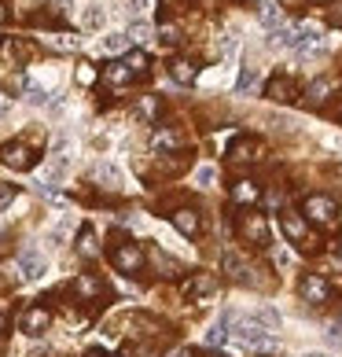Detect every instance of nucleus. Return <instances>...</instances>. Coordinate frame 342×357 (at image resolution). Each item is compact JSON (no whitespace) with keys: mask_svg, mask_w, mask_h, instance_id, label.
Listing matches in <instances>:
<instances>
[{"mask_svg":"<svg viewBox=\"0 0 342 357\" xmlns=\"http://www.w3.org/2000/svg\"><path fill=\"white\" fill-rule=\"evenodd\" d=\"M235 339H240L247 350H258V354H269V357H280V354H283L280 342L261 332V324H254V321H240V328H235Z\"/></svg>","mask_w":342,"mask_h":357,"instance_id":"nucleus-1","label":"nucleus"},{"mask_svg":"<svg viewBox=\"0 0 342 357\" xmlns=\"http://www.w3.org/2000/svg\"><path fill=\"white\" fill-rule=\"evenodd\" d=\"M240 240L243 243H254V247H269V221L258 214V210H247V214H240Z\"/></svg>","mask_w":342,"mask_h":357,"instance_id":"nucleus-2","label":"nucleus"},{"mask_svg":"<svg viewBox=\"0 0 342 357\" xmlns=\"http://www.w3.org/2000/svg\"><path fill=\"white\" fill-rule=\"evenodd\" d=\"M280 229H283L287 240L298 243L302 250H317V240L309 236V229H306V218H302V214H291V210H283V214H280Z\"/></svg>","mask_w":342,"mask_h":357,"instance_id":"nucleus-3","label":"nucleus"},{"mask_svg":"<svg viewBox=\"0 0 342 357\" xmlns=\"http://www.w3.org/2000/svg\"><path fill=\"white\" fill-rule=\"evenodd\" d=\"M302 214H306L309 221H317V225H332L339 218V206L332 195H309L306 206H302Z\"/></svg>","mask_w":342,"mask_h":357,"instance_id":"nucleus-4","label":"nucleus"},{"mask_svg":"<svg viewBox=\"0 0 342 357\" xmlns=\"http://www.w3.org/2000/svg\"><path fill=\"white\" fill-rule=\"evenodd\" d=\"M111 261H114L118 273H140V266H143V250H140L137 243H118V247L111 250Z\"/></svg>","mask_w":342,"mask_h":357,"instance_id":"nucleus-5","label":"nucleus"},{"mask_svg":"<svg viewBox=\"0 0 342 357\" xmlns=\"http://www.w3.org/2000/svg\"><path fill=\"white\" fill-rule=\"evenodd\" d=\"M19 273H22V280H41V276L48 273V261H45L41 250L26 247L22 255H19Z\"/></svg>","mask_w":342,"mask_h":357,"instance_id":"nucleus-6","label":"nucleus"},{"mask_svg":"<svg viewBox=\"0 0 342 357\" xmlns=\"http://www.w3.org/2000/svg\"><path fill=\"white\" fill-rule=\"evenodd\" d=\"M298 291H302V298L306 302H327L332 298V284L324 280V276H317V273H309V276H302V284H298Z\"/></svg>","mask_w":342,"mask_h":357,"instance_id":"nucleus-7","label":"nucleus"},{"mask_svg":"<svg viewBox=\"0 0 342 357\" xmlns=\"http://www.w3.org/2000/svg\"><path fill=\"white\" fill-rule=\"evenodd\" d=\"M0 162L11 166V169H30L33 166V151L26 144H4L0 148Z\"/></svg>","mask_w":342,"mask_h":357,"instance_id":"nucleus-8","label":"nucleus"},{"mask_svg":"<svg viewBox=\"0 0 342 357\" xmlns=\"http://www.w3.org/2000/svg\"><path fill=\"white\" fill-rule=\"evenodd\" d=\"M48 324H52V313L41 310V306H30V310L22 313V332H26V335H41Z\"/></svg>","mask_w":342,"mask_h":357,"instance_id":"nucleus-9","label":"nucleus"},{"mask_svg":"<svg viewBox=\"0 0 342 357\" xmlns=\"http://www.w3.org/2000/svg\"><path fill=\"white\" fill-rule=\"evenodd\" d=\"M228 158H232V162H254V158H258V144L251 137H235L228 144Z\"/></svg>","mask_w":342,"mask_h":357,"instance_id":"nucleus-10","label":"nucleus"},{"mask_svg":"<svg viewBox=\"0 0 342 357\" xmlns=\"http://www.w3.org/2000/svg\"><path fill=\"white\" fill-rule=\"evenodd\" d=\"M173 225H177V232H180V236H199V214H195L192 206L173 210Z\"/></svg>","mask_w":342,"mask_h":357,"instance_id":"nucleus-11","label":"nucleus"},{"mask_svg":"<svg viewBox=\"0 0 342 357\" xmlns=\"http://www.w3.org/2000/svg\"><path fill=\"white\" fill-rule=\"evenodd\" d=\"M214 287H217L214 276L199 273V276H192V280L184 284V295H188V298H206V295H214Z\"/></svg>","mask_w":342,"mask_h":357,"instance_id":"nucleus-12","label":"nucleus"},{"mask_svg":"<svg viewBox=\"0 0 342 357\" xmlns=\"http://www.w3.org/2000/svg\"><path fill=\"white\" fill-rule=\"evenodd\" d=\"M258 184L254 181H235V188H232V203L235 206H254L258 203Z\"/></svg>","mask_w":342,"mask_h":357,"instance_id":"nucleus-13","label":"nucleus"},{"mask_svg":"<svg viewBox=\"0 0 342 357\" xmlns=\"http://www.w3.org/2000/svg\"><path fill=\"white\" fill-rule=\"evenodd\" d=\"M151 148L155 151H177L180 148V133H177V129H155V137H151Z\"/></svg>","mask_w":342,"mask_h":357,"instance_id":"nucleus-14","label":"nucleus"},{"mask_svg":"<svg viewBox=\"0 0 342 357\" xmlns=\"http://www.w3.org/2000/svg\"><path fill=\"white\" fill-rule=\"evenodd\" d=\"M265 92H269V100H276V103L295 100V85H291V77H272Z\"/></svg>","mask_w":342,"mask_h":357,"instance_id":"nucleus-15","label":"nucleus"},{"mask_svg":"<svg viewBox=\"0 0 342 357\" xmlns=\"http://www.w3.org/2000/svg\"><path fill=\"white\" fill-rule=\"evenodd\" d=\"M169 74H173V82L192 85L195 74H199V67H195V63H188V59H173V63H169Z\"/></svg>","mask_w":342,"mask_h":357,"instance_id":"nucleus-16","label":"nucleus"},{"mask_svg":"<svg viewBox=\"0 0 342 357\" xmlns=\"http://www.w3.org/2000/svg\"><path fill=\"white\" fill-rule=\"evenodd\" d=\"M221 266H225V273L232 276V280H240V284H247V280H251V276H247L251 269H247V266H243V258H240V255H232V250H228L225 258H221Z\"/></svg>","mask_w":342,"mask_h":357,"instance_id":"nucleus-17","label":"nucleus"},{"mask_svg":"<svg viewBox=\"0 0 342 357\" xmlns=\"http://www.w3.org/2000/svg\"><path fill=\"white\" fill-rule=\"evenodd\" d=\"M327 92H332V82H327V77H317V82L306 89V103L309 107H320V103L327 100Z\"/></svg>","mask_w":342,"mask_h":357,"instance_id":"nucleus-18","label":"nucleus"},{"mask_svg":"<svg viewBox=\"0 0 342 357\" xmlns=\"http://www.w3.org/2000/svg\"><path fill=\"white\" fill-rule=\"evenodd\" d=\"M228 335H232V332H228V317H221V321L206 332V347H221V342H225Z\"/></svg>","mask_w":342,"mask_h":357,"instance_id":"nucleus-19","label":"nucleus"},{"mask_svg":"<svg viewBox=\"0 0 342 357\" xmlns=\"http://www.w3.org/2000/svg\"><path fill=\"white\" fill-rule=\"evenodd\" d=\"M258 19H261V26H269V30H272V26L280 22V8H276L272 0H261V4H258Z\"/></svg>","mask_w":342,"mask_h":357,"instance_id":"nucleus-20","label":"nucleus"},{"mask_svg":"<svg viewBox=\"0 0 342 357\" xmlns=\"http://www.w3.org/2000/svg\"><path fill=\"white\" fill-rule=\"evenodd\" d=\"M96 181L103 184V188H118V181H122V177H118V169L111 162H100L96 166Z\"/></svg>","mask_w":342,"mask_h":357,"instance_id":"nucleus-21","label":"nucleus"},{"mask_svg":"<svg viewBox=\"0 0 342 357\" xmlns=\"http://www.w3.org/2000/svg\"><path fill=\"white\" fill-rule=\"evenodd\" d=\"M155 114H159V96H143L140 107H137V118H140V122H151Z\"/></svg>","mask_w":342,"mask_h":357,"instance_id":"nucleus-22","label":"nucleus"},{"mask_svg":"<svg viewBox=\"0 0 342 357\" xmlns=\"http://www.w3.org/2000/svg\"><path fill=\"white\" fill-rule=\"evenodd\" d=\"M129 77H133V70H129L125 63H111V67H107V82L111 85H125Z\"/></svg>","mask_w":342,"mask_h":357,"instance_id":"nucleus-23","label":"nucleus"},{"mask_svg":"<svg viewBox=\"0 0 342 357\" xmlns=\"http://www.w3.org/2000/svg\"><path fill=\"white\" fill-rule=\"evenodd\" d=\"M148 37H151V26L143 22V19H137L133 26H129V41H133V45H143Z\"/></svg>","mask_w":342,"mask_h":357,"instance_id":"nucleus-24","label":"nucleus"},{"mask_svg":"<svg viewBox=\"0 0 342 357\" xmlns=\"http://www.w3.org/2000/svg\"><path fill=\"white\" fill-rule=\"evenodd\" d=\"M129 48V33H107L103 37V52H122Z\"/></svg>","mask_w":342,"mask_h":357,"instance_id":"nucleus-25","label":"nucleus"},{"mask_svg":"<svg viewBox=\"0 0 342 357\" xmlns=\"http://www.w3.org/2000/svg\"><path fill=\"white\" fill-rule=\"evenodd\" d=\"M81 22H85V30H100V26H103V8H100V4H92V8L85 11V19H81Z\"/></svg>","mask_w":342,"mask_h":357,"instance_id":"nucleus-26","label":"nucleus"},{"mask_svg":"<svg viewBox=\"0 0 342 357\" xmlns=\"http://www.w3.org/2000/svg\"><path fill=\"white\" fill-rule=\"evenodd\" d=\"M254 324H269V328H276V324H280V313L269 310V306H261V310H254Z\"/></svg>","mask_w":342,"mask_h":357,"instance_id":"nucleus-27","label":"nucleus"},{"mask_svg":"<svg viewBox=\"0 0 342 357\" xmlns=\"http://www.w3.org/2000/svg\"><path fill=\"white\" fill-rule=\"evenodd\" d=\"M125 67L133 70V77H137V74H148V56H143V52H133V56L125 59Z\"/></svg>","mask_w":342,"mask_h":357,"instance_id":"nucleus-28","label":"nucleus"},{"mask_svg":"<svg viewBox=\"0 0 342 357\" xmlns=\"http://www.w3.org/2000/svg\"><path fill=\"white\" fill-rule=\"evenodd\" d=\"M162 45H169V48H173V45H180V26H173V22H166L162 26Z\"/></svg>","mask_w":342,"mask_h":357,"instance_id":"nucleus-29","label":"nucleus"},{"mask_svg":"<svg viewBox=\"0 0 342 357\" xmlns=\"http://www.w3.org/2000/svg\"><path fill=\"white\" fill-rule=\"evenodd\" d=\"M77 291H81L85 298L100 295V280H92V276H77Z\"/></svg>","mask_w":342,"mask_h":357,"instance_id":"nucleus-30","label":"nucleus"},{"mask_svg":"<svg viewBox=\"0 0 342 357\" xmlns=\"http://www.w3.org/2000/svg\"><path fill=\"white\" fill-rule=\"evenodd\" d=\"M258 82V67H243V74H240V85H235V89H240V92H247V89H251Z\"/></svg>","mask_w":342,"mask_h":357,"instance_id":"nucleus-31","label":"nucleus"},{"mask_svg":"<svg viewBox=\"0 0 342 357\" xmlns=\"http://www.w3.org/2000/svg\"><path fill=\"white\" fill-rule=\"evenodd\" d=\"M217 48H221V56H232V52H235V30H228V33H221V41H217Z\"/></svg>","mask_w":342,"mask_h":357,"instance_id":"nucleus-32","label":"nucleus"},{"mask_svg":"<svg viewBox=\"0 0 342 357\" xmlns=\"http://www.w3.org/2000/svg\"><path fill=\"white\" fill-rule=\"evenodd\" d=\"M81 255H85V258L96 255V236H92V229H85V232H81Z\"/></svg>","mask_w":342,"mask_h":357,"instance_id":"nucleus-33","label":"nucleus"},{"mask_svg":"<svg viewBox=\"0 0 342 357\" xmlns=\"http://www.w3.org/2000/svg\"><path fill=\"white\" fill-rule=\"evenodd\" d=\"M195 181H199V188H210V184H214V166H199Z\"/></svg>","mask_w":342,"mask_h":357,"instance_id":"nucleus-34","label":"nucleus"},{"mask_svg":"<svg viewBox=\"0 0 342 357\" xmlns=\"http://www.w3.org/2000/svg\"><path fill=\"white\" fill-rule=\"evenodd\" d=\"M11 199H15V188H11V184H0V210H8Z\"/></svg>","mask_w":342,"mask_h":357,"instance_id":"nucleus-35","label":"nucleus"},{"mask_svg":"<svg viewBox=\"0 0 342 357\" xmlns=\"http://www.w3.org/2000/svg\"><path fill=\"white\" fill-rule=\"evenodd\" d=\"M272 261H276V269H287L291 266V255L287 250H272Z\"/></svg>","mask_w":342,"mask_h":357,"instance_id":"nucleus-36","label":"nucleus"},{"mask_svg":"<svg viewBox=\"0 0 342 357\" xmlns=\"http://www.w3.org/2000/svg\"><path fill=\"white\" fill-rule=\"evenodd\" d=\"M155 266H159V269H177V266H173V261H169L166 255H159V250H155Z\"/></svg>","mask_w":342,"mask_h":357,"instance_id":"nucleus-37","label":"nucleus"},{"mask_svg":"<svg viewBox=\"0 0 342 357\" xmlns=\"http://www.w3.org/2000/svg\"><path fill=\"white\" fill-rule=\"evenodd\" d=\"M11 111V96H8V92H0V118H4Z\"/></svg>","mask_w":342,"mask_h":357,"instance_id":"nucleus-38","label":"nucleus"},{"mask_svg":"<svg viewBox=\"0 0 342 357\" xmlns=\"http://www.w3.org/2000/svg\"><path fill=\"white\" fill-rule=\"evenodd\" d=\"M166 357H192V350H188V347H173Z\"/></svg>","mask_w":342,"mask_h":357,"instance_id":"nucleus-39","label":"nucleus"},{"mask_svg":"<svg viewBox=\"0 0 342 357\" xmlns=\"http://www.w3.org/2000/svg\"><path fill=\"white\" fill-rule=\"evenodd\" d=\"M143 4H148V0H129V11H133V15H140Z\"/></svg>","mask_w":342,"mask_h":357,"instance_id":"nucleus-40","label":"nucleus"},{"mask_svg":"<svg viewBox=\"0 0 342 357\" xmlns=\"http://www.w3.org/2000/svg\"><path fill=\"white\" fill-rule=\"evenodd\" d=\"M56 4H59V11H67V8H70V0H56Z\"/></svg>","mask_w":342,"mask_h":357,"instance_id":"nucleus-41","label":"nucleus"},{"mask_svg":"<svg viewBox=\"0 0 342 357\" xmlns=\"http://www.w3.org/2000/svg\"><path fill=\"white\" fill-rule=\"evenodd\" d=\"M0 22H8V8L4 4H0Z\"/></svg>","mask_w":342,"mask_h":357,"instance_id":"nucleus-42","label":"nucleus"},{"mask_svg":"<svg viewBox=\"0 0 342 357\" xmlns=\"http://www.w3.org/2000/svg\"><path fill=\"white\" fill-rule=\"evenodd\" d=\"M4 328H8V321H4V313H0V335H4Z\"/></svg>","mask_w":342,"mask_h":357,"instance_id":"nucleus-43","label":"nucleus"},{"mask_svg":"<svg viewBox=\"0 0 342 357\" xmlns=\"http://www.w3.org/2000/svg\"><path fill=\"white\" fill-rule=\"evenodd\" d=\"M85 357H107V354H100V350H88Z\"/></svg>","mask_w":342,"mask_h":357,"instance_id":"nucleus-44","label":"nucleus"},{"mask_svg":"<svg viewBox=\"0 0 342 357\" xmlns=\"http://www.w3.org/2000/svg\"><path fill=\"white\" fill-rule=\"evenodd\" d=\"M302 357H332V354H302Z\"/></svg>","mask_w":342,"mask_h":357,"instance_id":"nucleus-45","label":"nucleus"},{"mask_svg":"<svg viewBox=\"0 0 342 357\" xmlns=\"http://www.w3.org/2000/svg\"><path fill=\"white\" fill-rule=\"evenodd\" d=\"M317 4H327V0H317Z\"/></svg>","mask_w":342,"mask_h":357,"instance_id":"nucleus-46","label":"nucleus"},{"mask_svg":"<svg viewBox=\"0 0 342 357\" xmlns=\"http://www.w3.org/2000/svg\"><path fill=\"white\" fill-rule=\"evenodd\" d=\"M217 357H228V354H217Z\"/></svg>","mask_w":342,"mask_h":357,"instance_id":"nucleus-47","label":"nucleus"},{"mask_svg":"<svg viewBox=\"0 0 342 357\" xmlns=\"http://www.w3.org/2000/svg\"><path fill=\"white\" fill-rule=\"evenodd\" d=\"M258 357H269V354H258Z\"/></svg>","mask_w":342,"mask_h":357,"instance_id":"nucleus-48","label":"nucleus"},{"mask_svg":"<svg viewBox=\"0 0 342 357\" xmlns=\"http://www.w3.org/2000/svg\"><path fill=\"white\" fill-rule=\"evenodd\" d=\"M339 247H342V240H339Z\"/></svg>","mask_w":342,"mask_h":357,"instance_id":"nucleus-49","label":"nucleus"}]
</instances>
